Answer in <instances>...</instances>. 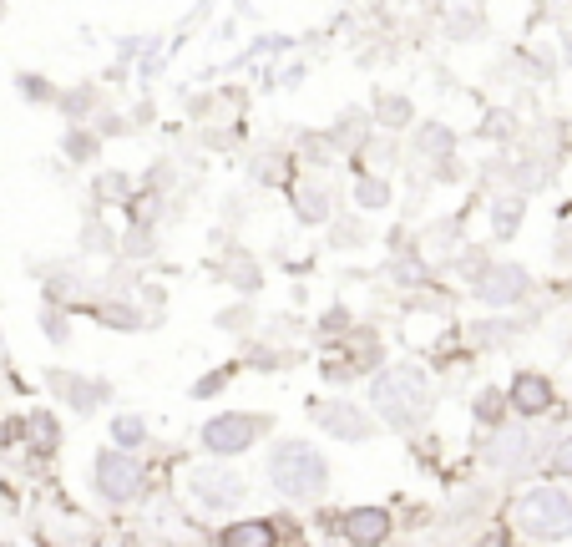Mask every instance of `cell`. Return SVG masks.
<instances>
[{
	"label": "cell",
	"mask_w": 572,
	"mask_h": 547,
	"mask_svg": "<svg viewBox=\"0 0 572 547\" xmlns=\"http://www.w3.org/2000/svg\"><path fill=\"white\" fill-rule=\"evenodd\" d=\"M269 482H274L289 502H304V497L324 492V482H330V466H324V456H319L309 441H279L274 456H269Z\"/></svg>",
	"instance_id": "obj_1"
},
{
	"label": "cell",
	"mask_w": 572,
	"mask_h": 547,
	"mask_svg": "<svg viewBox=\"0 0 572 547\" xmlns=\"http://www.w3.org/2000/svg\"><path fill=\"white\" fill-rule=\"evenodd\" d=\"M370 401H375V411H385L395 426H411V421L426 416L431 390H426V375H421V370L395 365V370H385V375L370 380Z\"/></svg>",
	"instance_id": "obj_2"
},
{
	"label": "cell",
	"mask_w": 572,
	"mask_h": 547,
	"mask_svg": "<svg viewBox=\"0 0 572 547\" xmlns=\"http://www.w3.org/2000/svg\"><path fill=\"white\" fill-rule=\"evenodd\" d=\"M517 527L537 542L572 537V492L567 487H537L517 502Z\"/></svg>",
	"instance_id": "obj_3"
},
{
	"label": "cell",
	"mask_w": 572,
	"mask_h": 547,
	"mask_svg": "<svg viewBox=\"0 0 572 547\" xmlns=\"http://www.w3.org/2000/svg\"><path fill=\"white\" fill-rule=\"evenodd\" d=\"M97 492L112 502H132L142 492V466L127 451H102L97 456Z\"/></svg>",
	"instance_id": "obj_4"
},
{
	"label": "cell",
	"mask_w": 572,
	"mask_h": 547,
	"mask_svg": "<svg viewBox=\"0 0 572 547\" xmlns=\"http://www.w3.org/2000/svg\"><path fill=\"white\" fill-rule=\"evenodd\" d=\"M259 431H264V421H254V416H213L203 426V446L218 456H233V451H249Z\"/></svg>",
	"instance_id": "obj_5"
},
{
	"label": "cell",
	"mask_w": 572,
	"mask_h": 547,
	"mask_svg": "<svg viewBox=\"0 0 572 547\" xmlns=\"http://www.w3.org/2000/svg\"><path fill=\"white\" fill-rule=\"evenodd\" d=\"M314 416H319V426L330 431L335 441H365L370 436V416L355 401H330V406H319Z\"/></svg>",
	"instance_id": "obj_6"
},
{
	"label": "cell",
	"mask_w": 572,
	"mask_h": 547,
	"mask_svg": "<svg viewBox=\"0 0 572 547\" xmlns=\"http://www.w3.org/2000/svg\"><path fill=\"white\" fill-rule=\"evenodd\" d=\"M486 461L502 466V472H522V466L537 461V436L532 431H502L492 446H486Z\"/></svg>",
	"instance_id": "obj_7"
},
{
	"label": "cell",
	"mask_w": 572,
	"mask_h": 547,
	"mask_svg": "<svg viewBox=\"0 0 572 547\" xmlns=\"http://www.w3.org/2000/svg\"><path fill=\"white\" fill-rule=\"evenodd\" d=\"M476 294H481L486 304H517V299L527 294V269H517V264H497V269H486V274H481V284H476Z\"/></svg>",
	"instance_id": "obj_8"
},
{
	"label": "cell",
	"mask_w": 572,
	"mask_h": 547,
	"mask_svg": "<svg viewBox=\"0 0 572 547\" xmlns=\"http://www.w3.org/2000/svg\"><path fill=\"white\" fill-rule=\"evenodd\" d=\"M193 492H198V502H208V507H238V502H243V477L208 466V472H193Z\"/></svg>",
	"instance_id": "obj_9"
},
{
	"label": "cell",
	"mask_w": 572,
	"mask_h": 547,
	"mask_svg": "<svg viewBox=\"0 0 572 547\" xmlns=\"http://www.w3.org/2000/svg\"><path fill=\"white\" fill-rule=\"evenodd\" d=\"M512 406H517L522 416H542V411H552V380L522 370L517 385H512Z\"/></svg>",
	"instance_id": "obj_10"
},
{
	"label": "cell",
	"mask_w": 572,
	"mask_h": 547,
	"mask_svg": "<svg viewBox=\"0 0 572 547\" xmlns=\"http://www.w3.org/2000/svg\"><path fill=\"white\" fill-rule=\"evenodd\" d=\"M51 385L61 390V396H71L76 411H97L107 401V385L102 380H71V375H51Z\"/></svg>",
	"instance_id": "obj_11"
},
{
	"label": "cell",
	"mask_w": 572,
	"mask_h": 547,
	"mask_svg": "<svg viewBox=\"0 0 572 547\" xmlns=\"http://www.w3.org/2000/svg\"><path fill=\"white\" fill-rule=\"evenodd\" d=\"M385 532H390V517L380 507H360V512L345 517V537L350 542H380Z\"/></svg>",
	"instance_id": "obj_12"
},
{
	"label": "cell",
	"mask_w": 572,
	"mask_h": 547,
	"mask_svg": "<svg viewBox=\"0 0 572 547\" xmlns=\"http://www.w3.org/2000/svg\"><path fill=\"white\" fill-rule=\"evenodd\" d=\"M223 542L228 547H269L274 542V527L269 522H243V527H228Z\"/></svg>",
	"instance_id": "obj_13"
},
{
	"label": "cell",
	"mask_w": 572,
	"mask_h": 547,
	"mask_svg": "<svg viewBox=\"0 0 572 547\" xmlns=\"http://www.w3.org/2000/svg\"><path fill=\"white\" fill-rule=\"evenodd\" d=\"M517 223H522V198H502V203L492 208V228H497V239H512Z\"/></svg>",
	"instance_id": "obj_14"
},
{
	"label": "cell",
	"mask_w": 572,
	"mask_h": 547,
	"mask_svg": "<svg viewBox=\"0 0 572 547\" xmlns=\"http://www.w3.org/2000/svg\"><path fill=\"white\" fill-rule=\"evenodd\" d=\"M330 193H324V188H304L299 193V218H309V223H319V218H330Z\"/></svg>",
	"instance_id": "obj_15"
},
{
	"label": "cell",
	"mask_w": 572,
	"mask_h": 547,
	"mask_svg": "<svg viewBox=\"0 0 572 547\" xmlns=\"http://www.w3.org/2000/svg\"><path fill=\"white\" fill-rule=\"evenodd\" d=\"M228 284H238V289H254L259 284V269H254V259H243V254H228Z\"/></svg>",
	"instance_id": "obj_16"
},
{
	"label": "cell",
	"mask_w": 572,
	"mask_h": 547,
	"mask_svg": "<svg viewBox=\"0 0 572 547\" xmlns=\"http://www.w3.org/2000/svg\"><path fill=\"white\" fill-rule=\"evenodd\" d=\"M416 147H421V152H446V147H451V132L436 127V122H426V127L416 132Z\"/></svg>",
	"instance_id": "obj_17"
},
{
	"label": "cell",
	"mask_w": 572,
	"mask_h": 547,
	"mask_svg": "<svg viewBox=\"0 0 572 547\" xmlns=\"http://www.w3.org/2000/svg\"><path fill=\"white\" fill-rule=\"evenodd\" d=\"M375 112H380V122L400 127L405 117H411V102H405V97H380V102H375Z\"/></svg>",
	"instance_id": "obj_18"
},
{
	"label": "cell",
	"mask_w": 572,
	"mask_h": 547,
	"mask_svg": "<svg viewBox=\"0 0 572 547\" xmlns=\"http://www.w3.org/2000/svg\"><path fill=\"white\" fill-rule=\"evenodd\" d=\"M507 411V396H502V390H481V396H476V416L481 421H497Z\"/></svg>",
	"instance_id": "obj_19"
},
{
	"label": "cell",
	"mask_w": 572,
	"mask_h": 547,
	"mask_svg": "<svg viewBox=\"0 0 572 547\" xmlns=\"http://www.w3.org/2000/svg\"><path fill=\"white\" fill-rule=\"evenodd\" d=\"M97 198H102V203H122V198H127V178H122V173H102V178H97Z\"/></svg>",
	"instance_id": "obj_20"
},
{
	"label": "cell",
	"mask_w": 572,
	"mask_h": 547,
	"mask_svg": "<svg viewBox=\"0 0 572 547\" xmlns=\"http://www.w3.org/2000/svg\"><path fill=\"white\" fill-rule=\"evenodd\" d=\"M547 466H552V477H572V436H562V441L552 446Z\"/></svg>",
	"instance_id": "obj_21"
},
{
	"label": "cell",
	"mask_w": 572,
	"mask_h": 547,
	"mask_svg": "<svg viewBox=\"0 0 572 547\" xmlns=\"http://www.w3.org/2000/svg\"><path fill=\"white\" fill-rule=\"evenodd\" d=\"M142 431H147V426H142V416H117V426H112V436H117L122 446H137V441H142Z\"/></svg>",
	"instance_id": "obj_22"
},
{
	"label": "cell",
	"mask_w": 572,
	"mask_h": 547,
	"mask_svg": "<svg viewBox=\"0 0 572 547\" xmlns=\"http://www.w3.org/2000/svg\"><path fill=\"white\" fill-rule=\"evenodd\" d=\"M360 203H365V208H385V203H390L385 183H380V178H365V183H360Z\"/></svg>",
	"instance_id": "obj_23"
},
{
	"label": "cell",
	"mask_w": 572,
	"mask_h": 547,
	"mask_svg": "<svg viewBox=\"0 0 572 547\" xmlns=\"http://www.w3.org/2000/svg\"><path fill=\"white\" fill-rule=\"evenodd\" d=\"M66 147L76 152V158H81V163H87V158H92V152H97V142H92V137H81V132H71V137H66Z\"/></svg>",
	"instance_id": "obj_24"
},
{
	"label": "cell",
	"mask_w": 572,
	"mask_h": 547,
	"mask_svg": "<svg viewBox=\"0 0 572 547\" xmlns=\"http://www.w3.org/2000/svg\"><path fill=\"white\" fill-rule=\"evenodd\" d=\"M31 431L41 436V446H56V421H46V416H36V421H31Z\"/></svg>",
	"instance_id": "obj_25"
},
{
	"label": "cell",
	"mask_w": 572,
	"mask_h": 547,
	"mask_svg": "<svg viewBox=\"0 0 572 547\" xmlns=\"http://www.w3.org/2000/svg\"><path fill=\"white\" fill-rule=\"evenodd\" d=\"M395 274H400V284H421V264H400Z\"/></svg>",
	"instance_id": "obj_26"
},
{
	"label": "cell",
	"mask_w": 572,
	"mask_h": 547,
	"mask_svg": "<svg viewBox=\"0 0 572 547\" xmlns=\"http://www.w3.org/2000/svg\"><path fill=\"white\" fill-rule=\"evenodd\" d=\"M562 51H567V61H572V31H567V36H562Z\"/></svg>",
	"instance_id": "obj_27"
}]
</instances>
